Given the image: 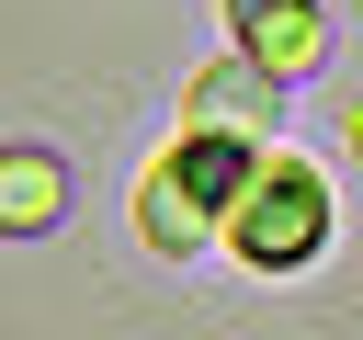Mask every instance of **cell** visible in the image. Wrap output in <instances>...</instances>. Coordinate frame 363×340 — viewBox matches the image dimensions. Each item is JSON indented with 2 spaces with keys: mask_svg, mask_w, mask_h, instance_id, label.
<instances>
[{
  "mask_svg": "<svg viewBox=\"0 0 363 340\" xmlns=\"http://www.w3.org/2000/svg\"><path fill=\"white\" fill-rule=\"evenodd\" d=\"M250 159L261 147H238V136H170L147 170H136V238L159 249V261H193V249H216V227H227V204H238V181H250Z\"/></svg>",
  "mask_w": 363,
  "mask_h": 340,
  "instance_id": "6da1fadb",
  "label": "cell"
},
{
  "mask_svg": "<svg viewBox=\"0 0 363 340\" xmlns=\"http://www.w3.org/2000/svg\"><path fill=\"white\" fill-rule=\"evenodd\" d=\"M216 249H238L250 272H295V261H318V249H329V181H318V159L261 147L250 181H238V204H227V227H216Z\"/></svg>",
  "mask_w": 363,
  "mask_h": 340,
  "instance_id": "7a4b0ae2",
  "label": "cell"
},
{
  "mask_svg": "<svg viewBox=\"0 0 363 340\" xmlns=\"http://www.w3.org/2000/svg\"><path fill=\"white\" fill-rule=\"evenodd\" d=\"M182 125H193V136H238V147H272V125H284V79H261L250 57H216V68L182 91Z\"/></svg>",
  "mask_w": 363,
  "mask_h": 340,
  "instance_id": "3957f363",
  "label": "cell"
},
{
  "mask_svg": "<svg viewBox=\"0 0 363 340\" xmlns=\"http://www.w3.org/2000/svg\"><path fill=\"white\" fill-rule=\"evenodd\" d=\"M227 34H238V57H250L261 79L329 68V11H318V0H227Z\"/></svg>",
  "mask_w": 363,
  "mask_h": 340,
  "instance_id": "277c9868",
  "label": "cell"
},
{
  "mask_svg": "<svg viewBox=\"0 0 363 340\" xmlns=\"http://www.w3.org/2000/svg\"><path fill=\"white\" fill-rule=\"evenodd\" d=\"M57 215H68V159L34 147V136H11L0 147V238H45Z\"/></svg>",
  "mask_w": 363,
  "mask_h": 340,
  "instance_id": "5b68a950",
  "label": "cell"
}]
</instances>
